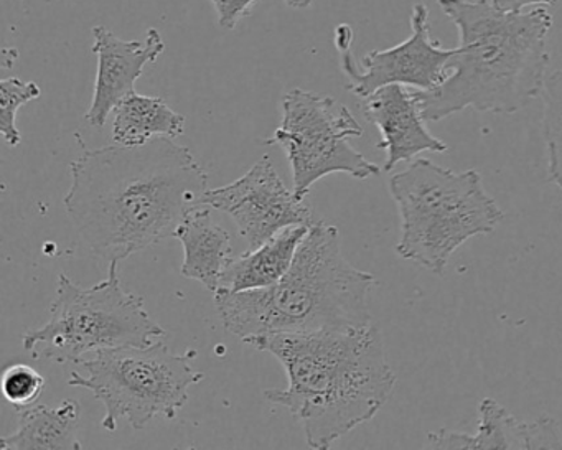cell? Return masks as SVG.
<instances>
[{
  "label": "cell",
  "instance_id": "10",
  "mask_svg": "<svg viewBox=\"0 0 562 450\" xmlns=\"http://www.w3.org/2000/svg\"><path fill=\"white\" fill-rule=\"evenodd\" d=\"M202 205L232 216L251 248L291 226L315 223L311 206L284 185L269 156H262L241 179L209 190Z\"/></svg>",
  "mask_w": 562,
  "mask_h": 450
},
{
  "label": "cell",
  "instance_id": "8",
  "mask_svg": "<svg viewBox=\"0 0 562 450\" xmlns=\"http://www.w3.org/2000/svg\"><path fill=\"white\" fill-rule=\"evenodd\" d=\"M361 136L363 127L347 106L295 88L282 98L281 126L266 144L284 150L295 196L305 200L312 185L330 173H347L358 180L380 176V167L351 147L350 139Z\"/></svg>",
  "mask_w": 562,
  "mask_h": 450
},
{
  "label": "cell",
  "instance_id": "19",
  "mask_svg": "<svg viewBox=\"0 0 562 450\" xmlns=\"http://www.w3.org/2000/svg\"><path fill=\"white\" fill-rule=\"evenodd\" d=\"M41 97V87L35 81H24L15 77L0 81V133L9 146L18 147L22 143L15 124L19 110Z\"/></svg>",
  "mask_w": 562,
  "mask_h": 450
},
{
  "label": "cell",
  "instance_id": "22",
  "mask_svg": "<svg viewBox=\"0 0 562 450\" xmlns=\"http://www.w3.org/2000/svg\"><path fill=\"white\" fill-rule=\"evenodd\" d=\"M493 5L499 11L521 12L531 5H555L558 0H492Z\"/></svg>",
  "mask_w": 562,
  "mask_h": 450
},
{
  "label": "cell",
  "instance_id": "13",
  "mask_svg": "<svg viewBox=\"0 0 562 450\" xmlns=\"http://www.w3.org/2000/svg\"><path fill=\"white\" fill-rule=\"evenodd\" d=\"M429 449H562V429L551 416L521 420L492 397L479 406L475 434L442 429L427 436Z\"/></svg>",
  "mask_w": 562,
  "mask_h": 450
},
{
  "label": "cell",
  "instance_id": "4",
  "mask_svg": "<svg viewBox=\"0 0 562 450\" xmlns=\"http://www.w3.org/2000/svg\"><path fill=\"white\" fill-rule=\"evenodd\" d=\"M376 285L341 252L337 226L315 222L289 271L269 288L216 291L223 327L243 341L259 335L311 334L371 325L368 297Z\"/></svg>",
  "mask_w": 562,
  "mask_h": 450
},
{
  "label": "cell",
  "instance_id": "1",
  "mask_svg": "<svg viewBox=\"0 0 562 450\" xmlns=\"http://www.w3.org/2000/svg\"><path fill=\"white\" fill-rule=\"evenodd\" d=\"M70 172L65 209L88 248L108 262L173 238L209 192L203 167L170 137L137 147H83Z\"/></svg>",
  "mask_w": 562,
  "mask_h": 450
},
{
  "label": "cell",
  "instance_id": "20",
  "mask_svg": "<svg viewBox=\"0 0 562 450\" xmlns=\"http://www.w3.org/2000/svg\"><path fill=\"white\" fill-rule=\"evenodd\" d=\"M45 384L47 381L35 368L24 363H12L4 368L0 387L5 400L15 409L21 410L37 403L44 393Z\"/></svg>",
  "mask_w": 562,
  "mask_h": 450
},
{
  "label": "cell",
  "instance_id": "11",
  "mask_svg": "<svg viewBox=\"0 0 562 450\" xmlns=\"http://www.w3.org/2000/svg\"><path fill=\"white\" fill-rule=\"evenodd\" d=\"M93 54L98 58L93 100L85 121L103 127L117 104L133 93L147 65L156 64L166 52V42L157 29H149L143 41H123L104 25L93 29Z\"/></svg>",
  "mask_w": 562,
  "mask_h": 450
},
{
  "label": "cell",
  "instance_id": "3",
  "mask_svg": "<svg viewBox=\"0 0 562 450\" xmlns=\"http://www.w3.org/2000/svg\"><path fill=\"white\" fill-rule=\"evenodd\" d=\"M459 29L450 77L434 90L413 91L430 123L472 108L513 114L544 90L552 15L546 9L499 11L490 0H437Z\"/></svg>",
  "mask_w": 562,
  "mask_h": 450
},
{
  "label": "cell",
  "instance_id": "14",
  "mask_svg": "<svg viewBox=\"0 0 562 450\" xmlns=\"http://www.w3.org/2000/svg\"><path fill=\"white\" fill-rule=\"evenodd\" d=\"M173 238L183 248V278L202 282L215 294L232 258V235L213 222L210 206L200 205L187 213Z\"/></svg>",
  "mask_w": 562,
  "mask_h": 450
},
{
  "label": "cell",
  "instance_id": "16",
  "mask_svg": "<svg viewBox=\"0 0 562 450\" xmlns=\"http://www.w3.org/2000/svg\"><path fill=\"white\" fill-rule=\"evenodd\" d=\"M81 406L65 400L58 407L29 406L19 410V427L0 440L2 450L83 449L78 439Z\"/></svg>",
  "mask_w": 562,
  "mask_h": 450
},
{
  "label": "cell",
  "instance_id": "21",
  "mask_svg": "<svg viewBox=\"0 0 562 450\" xmlns=\"http://www.w3.org/2000/svg\"><path fill=\"white\" fill-rule=\"evenodd\" d=\"M223 31H233L251 12L258 0H210Z\"/></svg>",
  "mask_w": 562,
  "mask_h": 450
},
{
  "label": "cell",
  "instance_id": "7",
  "mask_svg": "<svg viewBox=\"0 0 562 450\" xmlns=\"http://www.w3.org/2000/svg\"><path fill=\"white\" fill-rule=\"evenodd\" d=\"M196 351L173 353L164 341L149 347L108 348L83 358L85 374L71 373L68 384L91 391L106 409L103 429L114 432L121 419L140 430L162 416L176 419L189 401V390L203 380L192 367Z\"/></svg>",
  "mask_w": 562,
  "mask_h": 450
},
{
  "label": "cell",
  "instance_id": "18",
  "mask_svg": "<svg viewBox=\"0 0 562 450\" xmlns=\"http://www.w3.org/2000/svg\"><path fill=\"white\" fill-rule=\"evenodd\" d=\"M546 149H548V172L552 183L562 192V70L546 78L544 90Z\"/></svg>",
  "mask_w": 562,
  "mask_h": 450
},
{
  "label": "cell",
  "instance_id": "15",
  "mask_svg": "<svg viewBox=\"0 0 562 450\" xmlns=\"http://www.w3.org/2000/svg\"><path fill=\"white\" fill-rule=\"evenodd\" d=\"M308 228L311 226H291L272 236L265 245L232 256L220 279L218 291H252L276 284L291 268Z\"/></svg>",
  "mask_w": 562,
  "mask_h": 450
},
{
  "label": "cell",
  "instance_id": "9",
  "mask_svg": "<svg viewBox=\"0 0 562 450\" xmlns=\"http://www.w3.org/2000/svg\"><path fill=\"white\" fill-rule=\"evenodd\" d=\"M353 31L341 24L335 29V47L340 54L341 71L348 78L347 90L355 97H370L390 85L434 90L450 77L449 64L456 48H442L430 38L429 11L423 2L414 5L411 35L403 44L386 50H374L358 64L351 52Z\"/></svg>",
  "mask_w": 562,
  "mask_h": 450
},
{
  "label": "cell",
  "instance_id": "6",
  "mask_svg": "<svg viewBox=\"0 0 562 450\" xmlns=\"http://www.w3.org/2000/svg\"><path fill=\"white\" fill-rule=\"evenodd\" d=\"M164 335L166 330L144 307V299L123 288L120 261H113L108 278L91 288L60 274L50 318L29 328L22 344L35 360L80 363L88 353L149 347Z\"/></svg>",
  "mask_w": 562,
  "mask_h": 450
},
{
  "label": "cell",
  "instance_id": "2",
  "mask_svg": "<svg viewBox=\"0 0 562 450\" xmlns=\"http://www.w3.org/2000/svg\"><path fill=\"white\" fill-rule=\"evenodd\" d=\"M245 344L281 361L288 387L265 391L266 400L288 407L312 449H330L340 437L373 419L396 386L383 335L373 324L259 335Z\"/></svg>",
  "mask_w": 562,
  "mask_h": 450
},
{
  "label": "cell",
  "instance_id": "12",
  "mask_svg": "<svg viewBox=\"0 0 562 450\" xmlns=\"http://www.w3.org/2000/svg\"><path fill=\"white\" fill-rule=\"evenodd\" d=\"M364 117L378 127L381 140L378 149L386 150L384 170L409 162L423 153H446L449 147L427 130L413 91L401 85L380 88L363 98Z\"/></svg>",
  "mask_w": 562,
  "mask_h": 450
},
{
  "label": "cell",
  "instance_id": "17",
  "mask_svg": "<svg viewBox=\"0 0 562 450\" xmlns=\"http://www.w3.org/2000/svg\"><path fill=\"white\" fill-rule=\"evenodd\" d=\"M113 140L120 146H144L156 137L176 139L186 131V116L162 98L133 91L113 111Z\"/></svg>",
  "mask_w": 562,
  "mask_h": 450
},
{
  "label": "cell",
  "instance_id": "23",
  "mask_svg": "<svg viewBox=\"0 0 562 450\" xmlns=\"http://www.w3.org/2000/svg\"><path fill=\"white\" fill-rule=\"evenodd\" d=\"M284 2L291 9H307L311 8L314 0H284Z\"/></svg>",
  "mask_w": 562,
  "mask_h": 450
},
{
  "label": "cell",
  "instance_id": "5",
  "mask_svg": "<svg viewBox=\"0 0 562 450\" xmlns=\"http://www.w3.org/2000/svg\"><path fill=\"white\" fill-rule=\"evenodd\" d=\"M390 193L401 218L397 256L436 275L463 243L490 235L505 220L473 169L456 172L417 159L391 177Z\"/></svg>",
  "mask_w": 562,
  "mask_h": 450
}]
</instances>
